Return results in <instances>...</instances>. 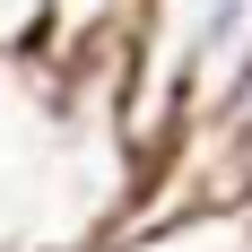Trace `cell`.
<instances>
[{"label":"cell","mask_w":252,"mask_h":252,"mask_svg":"<svg viewBox=\"0 0 252 252\" xmlns=\"http://www.w3.org/2000/svg\"><path fill=\"white\" fill-rule=\"evenodd\" d=\"M61 35V0H0V61H44Z\"/></svg>","instance_id":"2"},{"label":"cell","mask_w":252,"mask_h":252,"mask_svg":"<svg viewBox=\"0 0 252 252\" xmlns=\"http://www.w3.org/2000/svg\"><path fill=\"white\" fill-rule=\"evenodd\" d=\"M104 252H252V226L244 218H174V226L113 235Z\"/></svg>","instance_id":"1"}]
</instances>
